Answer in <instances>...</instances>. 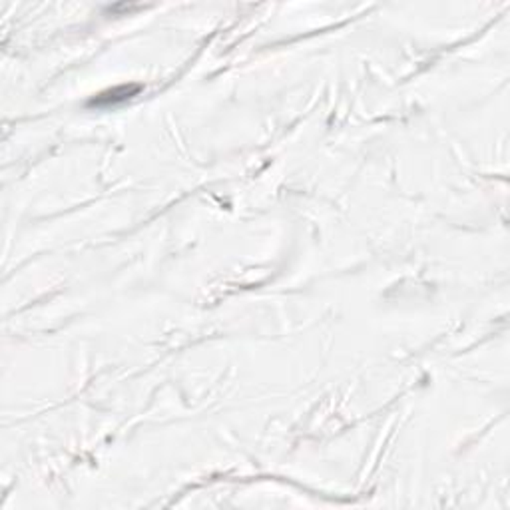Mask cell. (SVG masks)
<instances>
[{"label":"cell","instance_id":"1","mask_svg":"<svg viewBox=\"0 0 510 510\" xmlns=\"http://www.w3.org/2000/svg\"><path fill=\"white\" fill-rule=\"evenodd\" d=\"M138 92H140V86H118L114 90H108V92H102L100 96H96L90 104L92 106H114L118 102H126L128 98H132Z\"/></svg>","mask_w":510,"mask_h":510}]
</instances>
